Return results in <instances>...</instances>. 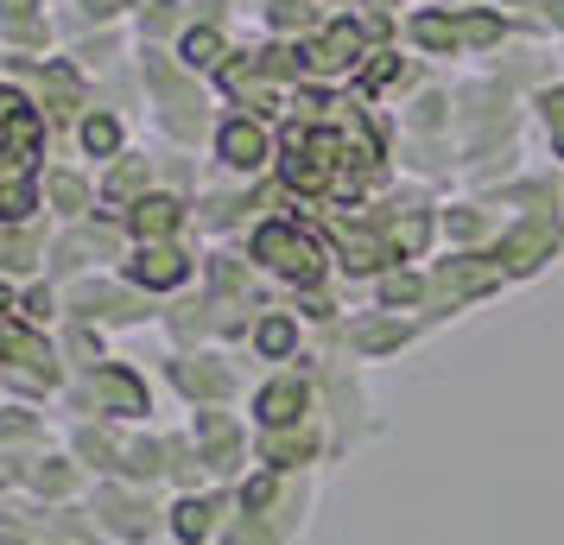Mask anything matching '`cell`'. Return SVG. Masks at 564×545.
I'll use <instances>...</instances> for the list:
<instances>
[{
  "instance_id": "obj_1",
  "label": "cell",
  "mask_w": 564,
  "mask_h": 545,
  "mask_svg": "<svg viewBox=\"0 0 564 545\" xmlns=\"http://www.w3.org/2000/svg\"><path fill=\"white\" fill-rule=\"evenodd\" d=\"M317 514V476H280V469H248L235 482V520L223 545H305Z\"/></svg>"
},
{
  "instance_id": "obj_2",
  "label": "cell",
  "mask_w": 564,
  "mask_h": 545,
  "mask_svg": "<svg viewBox=\"0 0 564 545\" xmlns=\"http://www.w3.org/2000/svg\"><path fill=\"white\" fill-rule=\"evenodd\" d=\"M311 374H317V406H324V425H330V444H336V464L356 457L361 444H375L387 432L381 413H375V393L361 381V362L343 349L336 337H317V349L305 356Z\"/></svg>"
},
{
  "instance_id": "obj_3",
  "label": "cell",
  "mask_w": 564,
  "mask_h": 545,
  "mask_svg": "<svg viewBox=\"0 0 564 545\" xmlns=\"http://www.w3.org/2000/svg\"><path fill=\"white\" fill-rule=\"evenodd\" d=\"M57 418H102V425H159V388L147 368L128 356H108L102 368L70 374V388L57 400Z\"/></svg>"
},
{
  "instance_id": "obj_4",
  "label": "cell",
  "mask_w": 564,
  "mask_h": 545,
  "mask_svg": "<svg viewBox=\"0 0 564 545\" xmlns=\"http://www.w3.org/2000/svg\"><path fill=\"white\" fill-rule=\"evenodd\" d=\"M248 260H254L260 273L273 280V286L292 298V292H324L330 286V248H324V235L299 222V216H260L254 229H248Z\"/></svg>"
},
{
  "instance_id": "obj_5",
  "label": "cell",
  "mask_w": 564,
  "mask_h": 545,
  "mask_svg": "<svg viewBox=\"0 0 564 545\" xmlns=\"http://www.w3.org/2000/svg\"><path fill=\"white\" fill-rule=\"evenodd\" d=\"M159 388L178 400L184 413H209V406H248V374H241V349H165L159 356Z\"/></svg>"
},
{
  "instance_id": "obj_6",
  "label": "cell",
  "mask_w": 564,
  "mask_h": 545,
  "mask_svg": "<svg viewBox=\"0 0 564 545\" xmlns=\"http://www.w3.org/2000/svg\"><path fill=\"white\" fill-rule=\"evenodd\" d=\"M96 526H102L108 545H159L165 539V494L159 489H140V482H121V476H108L89 489L83 501Z\"/></svg>"
},
{
  "instance_id": "obj_7",
  "label": "cell",
  "mask_w": 564,
  "mask_h": 545,
  "mask_svg": "<svg viewBox=\"0 0 564 545\" xmlns=\"http://www.w3.org/2000/svg\"><path fill=\"white\" fill-rule=\"evenodd\" d=\"M64 317H83V324H96L108 337H121V330L159 324V305L140 286H128L121 273H89V280L64 286Z\"/></svg>"
},
{
  "instance_id": "obj_8",
  "label": "cell",
  "mask_w": 564,
  "mask_h": 545,
  "mask_svg": "<svg viewBox=\"0 0 564 545\" xmlns=\"http://www.w3.org/2000/svg\"><path fill=\"white\" fill-rule=\"evenodd\" d=\"M495 266L508 273V286H527L545 266L564 260V209H533V216H508V229L495 235Z\"/></svg>"
},
{
  "instance_id": "obj_9",
  "label": "cell",
  "mask_w": 564,
  "mask_h": 545,
  "mask_svg": "<svg viewBox=\"0 0 564 545\" xmlns=\"http://www.w3.org/2000/svg\"><path fill=\"white\" fill-rule=\"evenodd\" d=\"M184 425H191V438H197V457H204L209 482L235 489V482L254 469V425H248V413L209 406V413H184Z\"/></svg>"
},
{
  "instance_id": "obj_10",
  "label": "cell",
  "mask_w": 564,
  "mask_h": 545,
  "mask_svg": "<svg viewBox=\"0 0 564 545\" xmlns=\"http://www.w3.org/2000/svg\"><path fill=\"white\" fill-rule=\"evenodd\" d=\"M115 273L128 286H140L153 305H172V298H184V292L204 280V254L191 241H140V248H128V260Z\"/></svg>"
},
{
  "instance_id": "obj_11",
  "label": "cell",
  "mask_w": 564,
  "mask_h": 545,
  "mask_svg": "<svg viewBox=\"0 0 564 545\" xmlns=\"http://www.w3.org/2000/svg\"><path fill=\"white\" fill-rule=\"evenodd\" d=\"M311 418H324L311 362L267 368L254 388H248V425H254V432H285V425H311Z\"/></svg>"
},
{
  "instance_id": "obj_12",
  "label": "cell",
  "mask_w": 564,
  "mask_h": 545,
  "mask_svg": "<svg viewBox=\"0 0 564 545\" xmlns=\"http://www.w3.org/2000/svg\"><path fill=\"white\" fill-rule=\"evenodd\" d=\"M432 330H437L432 317H400V312H375V305H368V312L343 317L330 337L343 342L361 368H375V362H400V356H406V349H419Z\"/></svg>"
},
{
  "instance_id": "obj_13",
  "label": "cell",
  "mask_w": 564,
  "mask_h": 545,
  "mask_svg": "<svg viewBox=\"0 0 564 545\" xmlns=\"http://www.w3.org/2000/svg\"><path fill=\"white\" fill-rule=\"evenodd\" d=\"M508 292V273L495 266V254H437L432 260V317H463L488 305V298H501Z\"/></svg>"
},
{
  "instance_id": "obj_14",
  "label": "cell",
  "mask_w": 564,
  "mask_h": 545,
  "mask_svg": "<svg viewBox=\"0 0 564 545\" xmlns=\"http://www.w3.org/2000/svg\"><path fill=\"white\" fill-rule=\"evenodd\" d=\"M209 153H216V172H223V178L254 184L280 165V140H273V128L254 121V115H229L223 128L209 133Z\"/></svg>"
},
{
  "instance_id": "obj_15",
  "label": "cell",
  "mask_w": 564,
  "mask_h": 545,
  "mask_svg": "<svg viewBox=\"0 0 564 545\" xmlns=\"http://www.w3.org/2000/svg\"><path fill=\"white\" fill-rule=\"evenodd\" d=\"M229 520H235V489H223V482L165 494V545H223Z\"/></svg>"
},
{
  "instance_id": "obj_16",
  "label": "cell",
  "mask_w": 564,
  "mask_h": 545,
  "mask_svg": "<svg viewBox=\"0 0 564 545\" xmlns=\"http://www.w3.org/2000/svg\"><path fill=\"white\" fill-rule=\"evenodd\" d=\"M254 464L280 469V476H317L336 464L330 425L311 418V425H285V432H254Z\"/></svg>"
},
{
  "instance_id": "obj_17",
  "label": "cell",
  "mask_w": 564,
  "mask_h": 545,
  "mask_svg": "<svg viewBox=\"0 0 564 545\" xmlns=\"http://www.w3.org/2000/svg\"><path fill=\"white\" fill-rule=\"evenodd\" d=\"M89 489H96V476L64 450V438L45 444V450H32L26 476H20V494L45 501V508H77V501H89Z\"/></svg>"
},
{
  "instance_id": "obj_18",
  "label": "cell",
  "mask_w": 564,
  "mask_h": 545,
  "mask_svg": "<svg viewBox=\"0 0 564 545\" xmlns=\"http://www.w3.org/2000/svg\"><path fill=\"white\" fill-rule=\"evenodd\" d=\"M311 349H317V330L292 312V298H280V305H267V312L254 317L241 356H254V362H267V368H299Z\"/></svg>"
},
{
  "instance_id": "obj_19",
  "label": "cell",
  "mask_w": 564,
  "mask_h": 545,
  "mask_svg": "<svg viewBox=\"0 0 564 545\" xmlns=\"http://www.w3.org/2000/svg\"><path fill=\"white\" fill-rule=\"evenodd\" d=\"M64 450L77 457L96 482H108V476H121V464H128V438L133 425H102V418H64Z\"/></svg>"
},
{
  "instance_id": "obj_20",
  "label": "cell",
  "mask_w": 564,
  "mask_h": 545,
  "mask_svg": "<svg viewBox=\"0 0 564 545\" xmlns=\"http://www.w3.org/2000/svg\"><path fill=\"white\" fill-rule=\"evenodd\" d=\"M121 222H128L133 248H140V241H191L197 209H191V197H178V190H153V197H140Z\"/></svg>"
},
{
  "instance_id": "obj_21",
  "label": "cell",
  "mask_w": 564,
  "mask_h": 545,
  "mask_svg": "<svg viewBox=\"0 0 564 545\" xmlns=\"http://www.w3.org/2000/svg\"><path fill=\"white\" fill-rule=\"evenodd\" d=\"M39 197H45V216H52L57 229L102 209L96 204V172H83V165H45L39 172Z\"/></svg>"
},
{
  "instance_id": "obj_22",
  "label": "cell",
  "mask_w": 564,
  "mask_h": 545,
  "mask_svg": "<svg viewBox=\"0 0 564 545\" xmlns=\"http://www.w3.org/2000/svg\"><path fill=\"white\" fill-rule=\"evenodd\" d=\"M375 312H400V317H432V266H387L381 280L368 286ZM437 324V317H432Z\"/></svg>"
},
{
  "instance_id": "obj_23",
  "label": "cell",
  "mask_w": 564,
  "mask_h": 545,
  "mask_svg": "<svg viewBox=\"0 0 564 545\" xmlns=\"http://www.w3.org/2000/svg\"><path fill=\"white\" fill-rule=\"evenodd\" d=\"M45 444H57L52 413L32 406V400H7L0 393V450H45Z\"/></svg>"
},
{
  "instance_id": "obj_24",
  "label": "cell",
  "mask_w": 564,
  "mask_h": 545,
  "mask_svg": "<svg viewBox=\"0 0 564 545\" xmlns=\"http://www.w3.org/2000/svg\"><path fill=\"white\" fill-rule=\"evenodd\" d=\"M52 514L45 501H32V494H7L0 501V545H52Z\"/></svg>"
},
{
  "instance_id": "obj_25",
  "label": "cell",
  "mask_w": 564,
  "mask_h": 545,
  "mask_svg": "<svg viewBox=\"0 0 564 545\" xmlns=\"http://www.w3.org/2000/svg\"><path fill=\"white\" fill-rule=\"evenodd\" d=\"M77 153L96 159V172L115 165V159L128 153V121H121L115 108H89V115L77 121Z\"/></svg>"
},
{
  "instance_id": "obj_26",
  "label": "cell",
  "mask_w": 564,
  "mask_h": 545,
  "mask_svg": "<svg viewBox=\"0 0 564 545\" xmlns=\"http://www.w3.org/2000/svg\"><path fill=\"white\" fill-rule=\"evenodd\" d=\"M191 489H209L197 438H191V425H165V494H191Z\"/></svg>"
},
{
  "instance_id": "obj_27",
  "label": "cell",
  "mask_w": 564,
  "mask_h": 545,
  "mask_svg": "<svg viewBox=\"0 0 564 545\" xmlns=\"http://www.w3.org/2000/svg\"><path fill=\"white\" fill-rule=\"evenodd\" d=\"M121 482H140V489H159V494H165V425H133L128 464H121Z\"/></svg>"
},
{
  "instance_id": "obj_28",
  "label": "cell",
  "mask_w": 564,
  "mask_h": 545,
  "mask_svg": "<svg viewBox=\"0 0 564 545\" xmlns=\"http://www.w3.org/2000/svg\"><path fill=\"white\" fill-rule=\"evenodd\" d=\"M57 349H64L70 374H83V368H102L108 356H115V349H108V330L83 324V317H64V324H57Z\"/></svg>"
},
{
  "instance_id": "obj_29",
  "label": "cell",
  "mask_w": 564,
  "mask_h": 545,
  "mask_svg": "<svg viewBox=\"0 0 564 545\" xmlns=\"http://www.w3.org/2000/svg\"><path fill=\"white\" fill-rule=\"evenodd\" d=\"M178 64L197 77V70H223V32L216 26H191L178 39Z\"/></svg>"
},
{
  "instance_id": "obj_30",
  "label": "cell",
  "mask_w": 564,
  "mask_h": 545,
  "mask_svg": "<svg viewBox=\"0 0 564 545\" xmlns=\"http://www.w3.org/2000/svg\"><path fill=\"white\" fill-rule=\"evenodd\" d=\"M13 324H20V317H0V362H7V349H13Z\"/></svg>"
}]
</instances>
